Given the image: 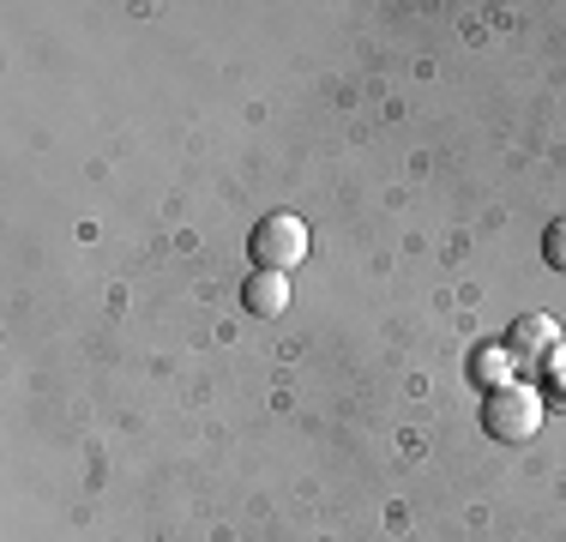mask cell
Segmentation results:
<instances>
[{
	"instance_id": "8992f818",
	"label": "cell",
	"mask_w": 566,
	"mask_h": 542,
	"mask_svg": "<svg viewBox=\"0 0 566 542\" xmlns=\"http://www.w3.org/2000/svg\"><path fill=\"white\" fill-rule=\"evenodd\" d=\"M543 260L555 271H566V217H555V223L543 229Z\"/></svg>"
},
{
	"instance_id": "277c9868",
	"label": "cell",
	"mask_w": 566,
	"mask_h": 542,
	"mask_svg": "<svg viewBox=\"0 0 566 542\" xmlns=\"http://www.w3.org/2000/svg\"><path fill=\"white\" fill-rule=\"evenodd\" d=\"M241 302H248V314L277 320L283 308H290V271H248V283H241Z\"/></svg>"
},
{
	"instance_id": "3957f363",
	"label": "cell",
	"mask_w": 566,
	"mask_h": 542,
	"mask_svg": "<svg viewBox=\"0 0 566 542\" xmlns=\"http://www.w3.org/2000/svg\"><path fill=\"white\" fill-rule=\"evenodd\" d=\"M501 344H506L512 362H548L560 350V325L548 320V314H518V320L506 325Z\"/></svg>"
},
{
	"instance_id": "5b68a950",
	"label": "cell",
	"mask_w": 566,
	"mask_h": 542,
	"mask_svg": "<svg viewBox=\"0 0 566 542\" xmlns=\"http://www.w3.org/2000/svg\"><path fill=\"white\" fill-rule=\"evenodd\" d=\"M512 368H518V362L506 356V344H482L476 356H470V379H482L489 392H494V386H506V374H512Z\"/></svg>"
},
{
	"instance_id": "6da1fadb",
	"label": "cell",
	"mask_w": 566,
	"mask_h": 542,
	"mask_svg": "<svg viewBox=\"0 0 566 542\" xmlns=\"http://www.w3.org/2000/svg\"><path fill=\"white\" fill-rule=\"evenodd\" d=\"M548 404L536 386H524V379H506V386L482 392V434L501 446H524L536 428H543Z\"/></svg>"
},
{
	"instance_id": "7a4b0ae2",
	"label": "cell",
	"mask_w": 566,
	"mask_h": 542,
	"mask_svg": "<svg viewBox=\"0 0 566 542\" xmlns=\"http://www.w3.org/2000/svg\"><path fill=\"white\" fill-rule=\"evenodd\" d=\"M248 253H253V271H290L307 260V223L295 211H265L248 236Z\"/></svg>"
}]
</instances>
